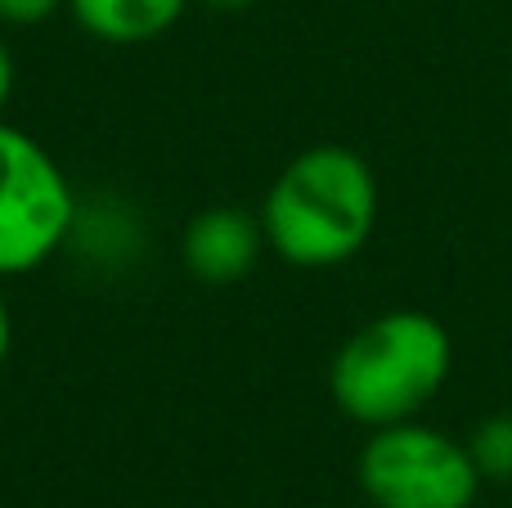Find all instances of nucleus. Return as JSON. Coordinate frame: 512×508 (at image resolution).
I'll return each mask as SVG.
<instances>
[{
  "mask_svg": "<svg viewBox=\"0 0 512 508\" xmlns=\"http://www.w3.org/2000/svg\"><path fill=\"white\" fill-rule=\"evenodd\" d=\"M265 248L301 270L351 261L378 225V176L355 149L315 144L274 176L261 198Z\"/></svg>",
  "mask_w": 512,
  "mask_h": 508,
  "instance_id": "obj_1",
  "label": "nucleus"
},
{
  "mask_svg": "<svg viewBox=\"0 0 512 508\" xmlns=\"http://www.w3.org/2000/svg\"><path fill=\"white\" fill-rule=\"evenodd\" d=\"M454 342L436 315L387 311L351 333L328 365V392L364 428L405 423L445 387Z\"/></svg>",
  "mask_w": 512,
  "mask_h": 508,
  "instance_id": "obj_2",
  "label": "nucleus"
},
{
  "mask_svg": "<svg viewBox=\"0 0 512 508\" xmlns=\"http://www.w3.org/2000/svg\"><path fill=\"white\" fill-rule=\"evenodd\" d=\"M77 221V198L36 135L0 122V279L45 266Z\"/></svg>",
  "mask_w": 512,
  "mask_h": 508,
  "instance_id": "obj_3",
  "label": "nucleus"
},
{
  "mask_svg": "<svg viewBox=\"0 0 512 508\" xmlns=\"http://www.w3.org/2000/svg\"><path fill=\"white\" fill-rule=\"evenodd\" d=\"M355 477L378 508H472L481 491L468 446L414 419L373 428Z\"/></svg>",
  "mask_w": 512,
  "mask_h": 508,
  "instance_id": "obj_4",
  "label": "nucleus"
},
{
  "mask_svg": "<svg viewBox=\"0 0 512 508\" xmlns=\"http://www.w3.org/2000/svg\"><path fill=\"white\" fill-rule=\"evenodd\" d=\"M265 230L261 216L243 212V207H203L189 216L185 234H180V261L198 284H239L243 275L261 261Z\"/></svg>",
  "mask_w": 512,
  "mask_h": 508,
  "instance_id": "obj_5",
  "label": "nucleus"
},
{
  "mask_svg": "<svg viewBox=\"0 0 512 508\" xmlns=\"http://www.w3.org/2000/svg\"><path fill=\"white\" fill-rule=\"evenodd\" d=\"M189 0H68L81 32L108 45H140L176 27Z\"/></svg>",
  "mask_w": 512,
  "mask_h": 508,
  "instance_id": "obj_6",
  "label": "nucleus"
},
{
  "mask_svg": "<svg viewBox=\"0 0 512 508\" xmlns=\"http://www.w3.org/2000/svg\"><path fill=\"white\" fill-rule=\"evenodd\" d=\"M481 482H512V414H490L463 441Z\"/></svg>",
  "mask_w": 512,
  "mask_h": 508,
  "instance_id": "obj_7",
  "label": "nucleus"
},
{
  "mask_svg": "<svg viewBox=\"0 0 512 508\" xmlns=\"http://www.w3.org/2000/svg\"><path fill=\"white\" fill-rule=\"evenodd\" d=\"M68 0H0V23L9 27H36L45 18H54Z\"/></svg>",
  "mask_w": 512,
  "mask_h": 508,
  "instance_id": "obj_8",
  "label": "nucleus"
},
{
  "mask_svg": "<svg viewBox=\"0 0 512 508\" xmlns=\"http://www.w3.org/2000/svg\"><path fill=\"white\" fill-rule=\"evenodd\" d=\"M9 95H14V54H9V45L0 41V113H5Z\"/></svg>",
  "mask_w": 512,
  "mask_h": 508,
  "instance_id": "obj_9",
  "label": "nucleus"
},
{
  "mask_svg": "<svg viewBox=\"0 0 512 508\" xmlns=\"http://www.w3.org/2000/svg\"><path fill=\"white\" fill-rule=\"evenodd\" d=\"M9 347H14V320H9V302H5V293H0V369H5V360H9Z\"/></svg>",
  "mask_w": 512,
  "mask_h": 508,
  "instance_id": "obj_10",
  "label": "nucleus"
},
{
  "mask_svg": "<svg viewBox=\"0 0 512 508\" xmlns=\"http://www.w3.org/2000/svg\"><path fill=\"white\" fill-rule=\"evenodd\" d=\"M203 5H212V9H248V5H256V0H203Z\"/></svg>",
  "mask_w": 512,
  "mask_h": 508,
  "instance_id": "obj_11",
  "label": "nucleus"
}]
</instances>
